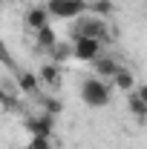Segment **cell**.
Masks as SVG:
<instances>
[{
  "instance_id": "5",
  "label": "cell",
  "mask_w": 147,
  "mask_h": 149,
  "mask_svg": "<svg viewBox=\"0 0 147 149\" xmlns=\"http://www.w3.org/2000/svg\"><path fill=\"white\" fill-rule=\"evenodd\" d=\"M23 126H26V132L35 138V135H46V138H52V132H55V118L52 115H32V118H26L23 120Z\"/></svg>"
},
{
  "instance_id": "12",
  "label": "cell",
  "mask_w": 147,
  "mask_h": 149,
  "mask_svg": "<svg viewBox=\"0 0 147 149\" xmlns=\"http://www.w3.org/2000/svg\"><path fill=\"white\" fill-rule=\"evenodd\" d=\"M35 37H37V46H40V49H46V52H52V49L58 46V37H55V29H52V26L37 29Z\"/></svg>"
},
{
  "instance_id": "8",
  "label": "cell",
  "mask_w": 147,
  "mask_h": 149,
  "mask_svg": "<svg viewBox=\"0 0 147 149\" xmlns=\"http://www.w3.org/2000/svg\"><path fill=\"white\" fill-rule=\"evenodd\" d=\"M37 77H40V86H58L61 83V66L55 60H49L37 69Z\"/></svg>"
},
{
  "instance_id": "1",
  "label": "cell",
  "mask_w": 147,
  "mask_h": 149,
  "mask_svg": "<svg viewBox=\"0 0 147 149\" xmlns=\"http://www.w3.org/2000/svg\"><path fill=\"white\" fill-rule=\"evenodd\" d=\"M112 97V86L104 80V77H98V74H90V77H84L81 80V100L92 106V109H101V106H107Z\"/></svg>"
},
{
  "instance_id": "4",
  "label": "cell",
  "mask_w": 147,
  "mask_h": 149,
  "mask_svg": "<svg viewBox=\"0 0 147 149\" xmlns=\"http://www.w3.org/2000/svg\"><path fill=\"white\" fill-rule=\"evenodd\" d=\"M72 49H75V60L92 66L98 57L104 55V40H98V37H78L72 43Z\"/></svg>"
},
{
  "instance_id": "18",
  "label": "cell",
  "mask_w": 147,
  "mask_h": 149,
  "mask_svg": "<svg viewBox=\"0 0 147 149\" xmlns=\"http://www.w3.org/2000/svg\"><path fill=\"white\" fill-rule=\"evenodd\" d=\"M136 95H139V97H141V100L147 103V83H141V86H136Z\"/></svg>"
},
{
  "instance_id": "19",
  "label": "cell",
  "mask_w": 147,
  "mask_h": 149,
  "mask_svg": "<svg viewBox=\"0 0 147 149\" xmlns=\"http://www.w3.org/2000/svg\"><path fill=\"white\" fill-rule=\"evenodd\" d=\"M20 149H32V146H20Z\"/></svg>"
},
{
  "instance_id": "6",
  "label": "cell",
  "mask_w": 147,
  "mask_h": 149,
  "mask_svg": "<svg viewBox=\"0 0 147 149\" xmlns=\"http://www.w3.org/2000/svg\"><path fill=\"white\" fill-rule=\"evenodd\" d=\"M49 9L46 6H32L26 15H23V20H26V26L32 29V32H37V29H43V26H49Z\"/></svg>"
},
{
  "instance_id": "2",
  "label": "cell",
  "mask_w": 147,
  "mask_h": 149,
  "mask_svg": "<svg viewBox=\"0 0 147 149\" xmlns=\"http://www.w3.org/2000/svg\"><path fill=\"white\" fill-rule=\"evenodd\" d=\"M52 17L61 20H78L84 12H90V0H46L43 3Z\"/></svg>"
},
{
  "instance_id": "9",
  "label": "cell",
  "mask_w": 147,
  "mask_h": 149,
  "mask_svg": "<svg viewBox=\"0 0 147 149\" xmlns=\"http://www.w3.org/2000/svg\"><path fill=\"white\" fill-rule=\"evenodd\" d=\"M92 72L98 74V77H110V80H112V74L118 72V63H115L110 55H101L95 63H92Z\"/></svg>"
},
{
  "instance_id": "17",
  "label": "cell",
  "mask_w": 147,
  "mask_h": 149,
  "mask_svg": "<svg viewBox=\"0 0 147 149\" xmlns=\"http://www.w3.org/2000/svg\"><path fill=\"white\" fill-rule=\"evenodd\" d=\"M3 109H6V112L15 109V95L9 92V89H3Z\"/></svg>"
},
{
  "instance_id": "11",
  "label": "cell",
  "mask_w": 147,
  "mask_h": 149,
  "mask_svg": "<svg viewBox=\"0 0 147 149\" xmlns=\"http://www.w3.org/2000/svg\"><path fill=\"white\" fill-rule=\"evenodd\" d=\"M18 89L23 95H35L37 89H40V77H37V72H20L18 74Z\"/></svg>"
},
{
  "instance_id": "10",
  "label": "cell",
  "mask_w": 147,
  "mask_h": 149,
  "mask_svg": "<svg viewBox=\"0 0 147 149\" xmlns=\"http://www.w3.org/2000/svg\"><path fill=\"white\" fill-rule=\"evenodd\" d=\"M127 109H130V115H133L139 123H147V103H144L136 92L127 95Z\"/></svg>"
},
{
  "instance_id": "16",
  "label": "cell",
  "mask_w": 147,
  "mask_h": 149,
  "mask_svg": "<svg viewBox=\"0 0 147 149\" xmlns=\"http://www.w3.org/2000/svg\"><path fill=\"white\" fill-rule=\"evenodd\" d=\"M29 146H32V149H52V138H46V135H35Z\"/></svg>"
},
{
  "instance_id": "3",
  "label": "cell",
  "mask_w": 147,
  "mask_h": 149,
  "mask_svg": "<svg viewBox=\"0 0 147 149\" xmlns=\"http://www.w3.org/2000/svg\"><path fill=\"white\" fill-rule=\"evenodd\" d=\"M107 23H104V17H95V15H87V17H78L75 20V29H72V37L78 40V37H98V40H104V35H107Z\"/></svg>"
},
{
  "instance_id": "14",
  "label": "cell",
  "mask_w": 147,
  "mask_h": 149,
  "mask_svg": "<svg viewBox=\"0 0 147 149\" xmlns=\"http://www.w3.org/2000/svg\"><path fill=\"white\" fill-rule=\"evenodd\" d=\"M69 57H75L72 46H61V43H58L55 49H52V60H55V63H64V60H69Z\"/></svg>"
},
{
  "instance_id": "20",
  "label": "cell",
  "mask_w": 147,
  "mask_h": 149,
  "mask_svg": "<svg viewBox=\"0 0 147 149\" xmlns=\"http://www.w3.org/2000/svg\"><path fill=\"white\" fill-rule=\"evenodd\" d=\"M3 3H9V0H3Z\"/></svg>"
},
{
  "instance_id": "7",
  "label": "cell",
  "mask_w": 147,
  "mask_h": 149,
  "mask_svg": "<svg viewBox=\"0 0 147 149\" xmlns=\"http://www.w3.org/2000/svg\"><path fill=\"white\" fill-rule=\"evenodd\" d=\"M112 86L118 89V92H136V74L130 72L127 66H118V72L112 74Z\"/></svg>"
},
{
  "instance_id": "13",
  "label": "cell",
  "mask_w": 147,
  "mask_h": 149,
  "mask_svg": "<svg viewBox=\"0 0 147 149\" xmlns=\"http://www.w3.org/2000/svg\"><path fill=\"white\" fill-rule=\"evenodd\" d=\"M112 12H115L112 0H90V15H95V17H107Z\"/></svg>"
},
{
  "instance_id": "15",
  "label": "cell",
  "mask_w": 147,
  "mask_h": 149,
  "mask_svg": "<svg viewBox=\"0 0 147 149\" xmlns=\"http://www.w3.org/2000/svg\"><path fill=\"white\" fill-rule=\"evenodd\" d=\"M40 106H43L46 115H52V118L61 115V100H55V97H43V100H40Z\"/></svg>"
}]
</instances>
